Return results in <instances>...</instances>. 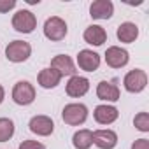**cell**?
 <instances>
[{"label": "cell", "mask_w": 149, "mask_h": 149, "mask_svg": "<svg viewBox=\"0 0 149 149\" xmlns=\"http://www.w3.org/2000/svg\"><path fill=\"white\" fill-rule=\"evenodd\" d=\"M61 119L70 126L84 125L88 119V107L84 104H67L61 111Z\"/></svg>", "instance_id": "6da1fadb"}, {"label": "cell", "mask_w": 149, "mask_h": 149, "mask_svg": "<svg viewBox=\"0 0 149 149\" xmlns=\"http://www.w3.org/2000/svg\"><path fill=\"white\" fill-rule=\"evenodd\" d=\"M67 32H68V26H67L65 19H61L60 16H51L44 23V35H46V39H49L53 42L63 40L67 37Z\"/></svg>", "instance_id": "7a4b0ae2"}, {"label": "cell", "mask_w": 149, "mask_h": 149, "mask_svg": "<svg viewBox=\"0 0 149 149\" xmlns=\"http://www.w3.org/2000/svg\"><path fill=\"white\" fill-rule=\"evenodd\" d=\"M13 28L19 33H32L37 28V18L32 11L28 9H19L13 16Z\"/></svg>", "instance_id": "3957f363"}, {"label": "cell", "mask_w": 149, "mask_h": 149, "mask_svg": "<svg viewBox=\"0 0 149 149\" xmlns=\"http://www.w3.org/2000/svg\"><path fill=\"white\" fill-rule=\"evenodd\" d=\"M123 86H125V90L128 93H140V91H144L146 86H147V74H146V70H142V68L130 70L125 76V79H123Z\"/></svg>", "instance_id": "277c9868"}, {"label": "cell", "mask_w": 149, "mask_h": 149, "mask_svg": "<svg viewBox=\"0 0 149 149\" xmlns=\"http://www.w3.org/2000/svg\"><path fill=\"white\" fill-rule=\"evenodd\" d=\"M32 54V46L25 40H13L6 47V58L13 63H23L30 58Z\"/></svg>", "instance_id": "5b68a950"}, {"label": "cell", "mask_w": 149, "mask_h": 149, "mask_svg": "<svg viewBox=\"0 0 149 149\" xmlns=\"http://www.w3.org/2000/svg\"><path fill=\"white\" fill-rule=\"evenodd\" d=\"M13 100L18 105H30L35 100V88L28 81H18L13 88Z\"/></svg>", "instance_id": "8992f818"}, {"label": "cell", "mask_w": 149, "mask_h": 149, "mask_svg": "<svg viewBox=\"0 0 149 149\" xmlns=\"http://www.w3.org/2000/svg\"><path fill=\"white\" fill-rule=\"evenodd\" d=\"M28 128L32 133L39 135V137H49L53 132H54V121L49 118V116H44V114H39V116H33L28 123Z\"/></svg>", "instance_id": "52a82bcc"}, {"label": "cell", "mask_w": 149, "mask_h": 149, "mask_svg": "<svg viewBox=\"0 0 149 149\" xmlns=\"http://www.w3.org/2000/svg\"><path fill=\"white\" fill-rule=\"evenodd\" d=\"M65 91L68 97L72 98H81L84 97L88 91H90V81L88 77H83V76H72L65 86Z\"/></svg>", "instance_id": "ba28073f"}, {"label": "cell", "mask_w": 149, "mask_h": 149, "mask_svg": "<svg viewBox=\"0 0 149 149\" xmlns=\"http://www.w3.org/2000/svg\"><path fill=\"white\" fill-rule=\"evenodd\" d=\"M128 60H130L128 51L119 47V46H111L105 51V63L111 68H121V67H125L128 63Z\"/></svg>", "instance_id": "9c48e42d"}, {"label": "cell", "mask_w": 149, "mask_h": 149, "mask_svg": "<svg viewBox=\"0 0 149 149\" xmlns=\"http://www.w3.org/2000/svg\"><path fill=\"white\" fill-rule=\"evenodd\" d=\"M93 144L98 149H114L118 146V133L109 128L95 130L93 132Z\"/></svg>", "instance_id": "30bf717a"}, {"label": "cell", "mask_w": 149, "mask_h": 149, "mask_svg": "<svg viewBox=\"0 0 149 149\" xmlns=\"http://www.w3.org/2000/svg\"><path fill=\"white\" fill-rule=\"evenodd\" d=\"M77 65L84 72H95L100 67V54L91 49H81L77 54Z\"/></svg>", "instance_id": "8fae6325"}, {"label": "cell", "mask_w": 149, "mask_h": 149, "mask_svg": "<svg viewBox=\"0 0 149 149\" xmlns=\"http://www.w3.org/2000/svg\"><path fill=\"white\" fill-rule=\"evenodd\" d=\"M93 118L98 125H112L118 118H119V111L114 107V105H109V104H102V105H97L95 111H93Z\"/></svg>", "instance_id": "7c38bea8"}, {"label": "cell", "mask_w": 149, "mask_h": 149, "mask_svg": "<svg viewBox=\"0 0 149 149\" xmlns=\"http://www.w3.org/2000/svg\"><path fill=\"white\" fill-rule=\"evenodd\" d=\"M51 68H54L61 77L65 76H77V70H76V65H74L72 58L67 56V54H56L53 60H51Z\"/></svg>", "instance_id": "4fadbf2b"}, {"label": "cell", "mask_w": 149, "mask_h": 149, "mask_svg": "<svg viewBox=\"0 0 149 149\" xmlns=\"http://www.w3.org/2000/svg\"><path fill=\"white\" fill-rule=\"evenodd\" d=\"M114 14V4L111 0H95L90 6V16L93 19H111Z\"/></svg>", "instance_id": "5bb4252c"}, {"label": "cell", "mask_w": 149, "mask_h": 149, "mask_svg": "<svg viewBox=\"0 0 149 149\" xmlns=\"http://www.w3.org/2000/svg\"><path fill=\"white\" fill-rule=\"evenodd\" d=\"M119 95L121 93L116 81H100L97 86V97L104 102H118Z\"/></svg>", "instance_id": "9a60e30c"}, {"label": "cell", "mask_w": 149, "mask_h": 149, "mask_svg": "<svg viewBox=\"0 0 149 149\" xmlns=\"http://www.w3.org/2000/svg\"><path fill=\"white\" fill-rule=\"evenodd\" d=\"M61 76L54 70V68H51V67H47V68H42L40 72H39V76H37V83L44 88V90H53V88H56L60 83H61Z\"/></svg>", "instance_id": "2e32d148"}, {"label": "cell", "mask_w": 149, "mask_h": 149, "mask_svg": "<svg viewBox=\"0 0 149 149\" xmlns=\"http://www.w3.org/2000/svg\"><path fill=\"white\" fill-rule=\"evenodd\" d=\"M116 35H118V39H119L121 42L132 44V42H135L137 37H139V26H137L135 23H132V21H125V23H121V25L118 26Z\"/></svg>", "instance_id": "e0dca14e"}, {"label": "cell", "mask_w": 149, "mask_h": 149, "mask_svg": "<svg viewBox=\"0 0 149 149\" xmlns=\"http://www.w3.org/2000/svg\"><path fill=\"white\" fill-rule=\"evenodd\" d=\"M84 40L91 46H102L105 40H107V32L100 26V25H90L84 33H83Z\"/></svg>", "instance_id": "ac0fdd59"}, {"label": "cell", "mask_w": 149, "mask_h": 149, "mask_svg": "<svg viewBox=\"0 0 149 149\" xmlns=\"http://www.w3.org/2000/svg\"><path fill=\"white\" fill-rule=\"evenodd\" d=\"M72 144L76 149H90L93 146V132L88 128L77 130L72 135Z\"/></svg>", "instance_id": "d6986e66"}, {"label": "cell", "mask_w": 149, "mask_h": 149, "mask_svg": "<svg viewBox=\"0 0 149 149\" xmlns=\"http://www.w3.org/2000/svg\"><path fill=\"white\" fill-rule=\"evenodd\" d=\"M14 121L9 118H0V142H7L14 135Z\"/></svg>", "instance_id": "ffe728a7"}, {"label": "cell", "mask_w": 149, "mask_h": 149, "mask_svg": "<svg viewBox=\"0 0 149 149\" xmlns=\"http://www.w3.org/2000/svg\"><path fill=\"white\" fill-rule=\"evenodd\" d=\"M133 125L139 132H149V114L147 112H139L135 118H133Z\"/></svg>", "instance_id": "44dd1931"}, {"label": "cell", "mask_w": 149, "mask_h": 149, "mask_svg": "<svg viewBox=\"0 0 149 149\" xmlns=\"http://www.w3.org/2000/svg\"><path fill=\"white\" fill-rule=\"evenodd\" d=\"M18 149H47V147L39 140H23Z\"/></svg>", "instance_id": "7402d4cb"}, {"label": "cell", "mask_w": 149, "mask_h": 149, "mask_svg": "<svg viewBox=\"0 0 149 149\" xmlns=\"http://www.w3.org/2000/svg\"><path fill=\"white\" fill-rule=\"evenodd\" d=\"M16 7V0H0V14H6Z\"/></svg>", "instance_id": "603a6c76"}, {"label": "cell", "mask_w": 149, "mask_h": 149, "mask_svg": "<svg viewBox=\"0 0 149 149\" xmlns=\"http://www.w3.org/2000/svg\"><path fill=\"white\" fill-rule=\"evenodd\" d=\"M132 149H149V140L147 139H137L132 144Z\"/></svg>", "instance_id": "cb8c5ba5"}, {"label": "cell", "mask_w": 149, "mask_h": 149, "mask_svg": "<svg viewBox=\"0 0 149 149\" xmlns=\"http://www.w3.org/2000/svg\"><path fill=\"white\" fill-rule=\"evenodd\" d=\"M4 98H6V90H4V86L0 84V104L4 102Z\"/></svg>", "instance_id": "d4e9b609"}]
</instances>
